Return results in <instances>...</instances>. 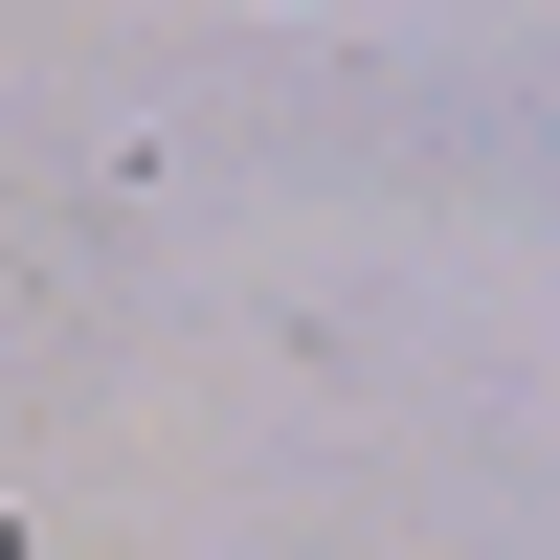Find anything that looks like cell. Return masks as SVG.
<instances>
[{
    "instance_id": "cell-1",
    "label": "cell",
    "mask_w": 560,
    "mask_h": 560,
    "mask_svg": "<svg viewBox=\"0 0 560 560\" xmlns=\"http://www.w3.org/2000/svg\"><path fill=\"white\" fill-rule=\"evenodd\" d=\"M0 560H23V516H0Z\"/></svg>"
}]
</instances>
